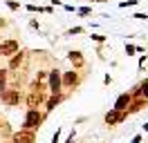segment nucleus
Returning <instances> with one entry per match:
<instances>
[{"label": "nucleus", "instance_id": "f257e3e1", "mask_svg": "<svg viewBox=\"0 0 148 143\" xmlns=\"http://www.w3.org/2000/svg\"><path fill=\"white\" fill-rule=\"evenodd\" d=\"M81 80H83V74L76 69H67V72H61V89H67V92H72L81 85Z\"/></svg>", "mask_w": 148, "mask_h": 143}, {"label": "nucleus", "instance_id": "f03ea898", "mask_svg": "<svg viewBox=\"0 0 148 143\" xmlns=\"http://www.w3.org/2000/svg\"><path fill=\"white\" fill-rule=\"evenodd\" d=\"M45 112H40V110H27V114H25V123H23V130H32V132H36L38 127L43 125L45 121Z\"/></svg>", "mask_w": 148, "mask_h": 143}, {"label": "nucleus", "instance_id": "7ed1b4c3", "mask_svg": "<svg viewBox=\"0 0 148 143\" xmlns=\"http://www.w3.org/2000/svg\"><path fill=\"white\" fill-rule=\"evenodd\" d=\"M27 61H29V52H27V49H20V52H16L11 58H7V69H9V74H11V72L25 69Z\"/></svg>", "mask_w": 148, "mask_h": 143}, {"label": "nucleus", "instance_id": "20e7f679", "mask_svg": "<svg viewBox=\"0 0 148 143\" xmlns=\"http://www.w3.org/2000/svg\"><path fill=\"white\" fill-rule=\"evenodd\" d=\"M20 101H23V94H20L18 87H11V85H7V89L0 94V103L7 107H16L20 105Z\"/></svg>", "mask_w": 148, "mask_h": 143}, {"label": "nucleus", "instance_id": "39448f33", "mask_svg": "<svg viewBox=\"0 0 148 143\" xmlns=\"http://www.w3.org/2000/svg\"><path fill=\"white\" fill-rule=\"evenodd\" d=\"M16 52H20L18 38H2L0 40V58H11Z\"/></svg>", "mask_w": 148, "mask_h": 143}, {"label": "nucleus", "instance_id": "423d86ee", "mask_svg": "<svg viewBox=\"0 0 148 143\" xmlns=\"http://www.w3.org/2000/svg\"><path fill=\"white\" fill-rule=\"evenodd\" d=\"M47 89H49V94H63V89H61V69L56 65L47 74Z\"/></svg>", "mask_w": 148, "mask_h": 143}, {"label": "nucleus", "instance_id": "0eeeda50", "mask_svg": "<svg viewBox=\"0 0 148 143\" xmlns=\"http://www.w3.org/2000/svg\"><path fill=\"white\" fill-rule=\"evenodd\" d=\"M45 98H47V92H27L25 94V105L29 110H38L40 105H45Z\"/></svg>", "mask_w": 148, "mask_h": 143}, {"label": "nucleus", "instance_id": "6e6552de", "mask_svg": "<svg viewBox=\"0 0 148 143\" xmlns=\"http://www.w3.org/2000/svg\"><path fill=\"white\" fill-rule=\"evenodd\" d=\"M67 61L72 63V69H76V72H81L85 67V56L81 49H70L67 52Z\"/></svg>", "mask_w": 148, "mask_h": 143}, {"label": "nucleus", "instance_id": "1a4fd4ad", "mask_svg": "<svg viewBox=\"0 0 148 143\" xmlns=\"http://www.w3.org/2000/svg\"><path fill=\"white\" fill-rule=\"evenodd\" d=\"M11 141H14V143H36V132L23 130V127H20L18 132L11 134Z\"/></svg>", "mask_w": 148, "mask_h": 143}, {"label": "nucleus", "instance_id": "9d476101", "mask_svg": "<svg viewBox=\"0 0 148 143\" xmlns=\"http://www.w3.org/2000/svg\"><path fill=\"white\" fill-rule=\"evenodd\" d=\"M126 118H128V114H126V112H117V110H110L108 114L103 116L106 125H110V127H112V125H119V123H123Z\"/></svg>", "mask_w": 148, "mask_h": 143}, {"label": "nucleus", "instance_id": "9b49d317", "mask_svg": "<svg viewBox=\"0 0 148 143\" xmlns=\"http://www.w3.org/2000/svg\"><path fill=\"white\" fill-rule=\"evenodd\" d=\"M148 107V98H141V96H137V98H132L130 101V105L126 107V114H137V112H141V110H146Z\"/></svg>", "mask_w": 148, "mask_h": 143}, {"label": "nucleus", "instance_id": "f8f14e48", "mask_svg": "<svg viewBox=\"0 0 148 143\" xmlns=\"http://www.w3.org/2000/svg\"><path fill=\"white\" fill-rule=\"evenodd\" d=\"M65 94H49V96L45 98V114H49L52 110H56V107L63 103Z\"/></svg>", "mask_w": 148, "mask_h": 143}, {"label": "nucleus", "instance_id": "ddd939ff", "mask_svg": "<svg viewBox=\"0 0 148 143\" xmlns=\"http://www.w3.org/2000/svg\"><path fill=\"white\" fill-rule=\"evenodd\" d=\"M130 101H132V96H130L128 92H123V94L114 101V107H112V110H117V112H126V107L130 105Z\"/></svg>", "mask_w": 148, "mask_h": 143}, {"label": "nucleus", "instance_id": "4468645a", "mask_svg": "<svg viewBox=\"0 0 148 143\" xmlns=\"http://www.w3.org/2000/svg\"><path fill=\"white\" fill-rule=\"evenodd\" d=\"M137 89H139V96L141 98H148V80H141L137 85Z\"/></svg>", "mask_w": 148, "mask_h": 143}, {"label": "nucleus", "instance_id": "2eb2a0df", "mask_svg": "<svg viewBox=\"0 0 148 143\" xmlns=\"http://www.w3.org/2000/svg\"><path fill=\"white\" fill-rule=\"evenodd\" d=\"M47 74H49V69H38L36 76H34V80H38V83H47Z\"/></svg>", "mask_w": 148, "mask_h": 143}, {"label": "nucleus", "instance_id": "dca6fc26", "mask_svg": "<svg viewBox=\"0 0 148 143\" xmlns=\"http://www.w3.org/2000/svg\"><path fill=\"white\" fill-rule=\"evenodd\" d=\"M90 38L97 45H106V40H108V36H103V34H90Z\"/></svg>", "mask_w": 148, "mask_h": 143}, {"label": "nucleus", "instance_id": "f3484780", "mask_svg": "<svg viewBox=\"0 0 148 143\" xmlns=\"http://www.w3.org/2000/svg\"><path fill=\"white\" fill-rule=\"evenodd\" d=\"M83 31H85V27L79 25V27H70V29H67L65 34H67V36H79V34H83Z\"/></svg>", "mask_w": 148, "mask_h": 143}, {"label": "nucleus", "instance_id": "a211bd4d", "mask_svg": "<svg viewBox=\"0 0 148 143\" xmlns=\"http://www.w3.org/2000/svg\"><path fill=\"white\" fill-rule=\"evenodd\" d=\"M0 132H2V136H5V139H11V132H9L7 121H2V123H0Z\"/></svg>", "mask_w": 148, "mask_h": 143}, {"label": "nucleus", "instance_id": "6ab92c4d", "mask_svg": "<svg viewBox=\"0 0 148 143\" xmlns=\"http://www.w3.org/2000/svg\"><path fill=\"white\" fill-rule=\"evenodd\" d=\"M5 5H7L11 11H18V9H20V2H18V0H5Z\"/></svg>", "mask_w": 148, "mask_h": 143}, {"label": "nucleus", "instance_id": "aec40b11", "mask_svg": "<svg viewBox=\"0 0 148 143\" xmlns=\"http://www.w3.org/2000/svg\"><path fill=\"white\" fill-rule=\"evenodd\" d=\"M76 14H79L81 18H85V16L92 14V7H79V9H76Z\"/></svg>", "mask_w": 148, "mask_h": 143}, {"label": "nucleus", "instance_id": "412c9836", "mask_svg": "<svg viewBox=\"0 0 148 143\" xmlns=\"http://www.w3.org/2000/svg\"><path fill=\"white\" fill-rule=\"evenodd\" d=\"M139 5V0H123V2H119V7L123 9V7H137Z\"/></svg>", "mask_w": 148, "mask_h": 143}, {"label": "nucleus", "instance_id": "4be33fe9", "mask_svg": "<svg viewBox=\"0 0 148 143\" xmlns=\"http://www.w3.org/2000/svg\"><path fill=\"white\" fill-rule=\"evenodd\" d=\"M0 80L9 83V69H7V67H0Z\"/></svg>", "mask_w": 148, "mask_h": 143}, {"label": "nucleus", "instance_id": "5701e85b", "mask_svg": "<svg viewBox=\"0 0 148 143\" xmlns=\"http://www.w3.org/2000/svg\"><path fill=\"white\" fill-rule=\"evenodd\" d=\"M27 11H32V14H43V7H38V5H27Z\"/></svg>", "mask_w": 148, "mask_h": 143}, {"label": "nucleus", "instance_id": "b1692460", "mask_svg": "<svg viewBox=\"0 0 148 143\" xmlns=\"http://www.w3.org/2000/svg\"><path fill=\"white\" fill-rule=\"evenodd\" d=\"M135 54H137V47H135V45H128V43H126V56H135Z\"/></svg>", "mask_w": 148, "mask_h": 143}, {"label": "nucleus", "instance_id": "393cba45", "mask_svg": "<svg viewBox=\"0 0 148 143\" xmlns=\"http://www.w3.org/2000/svg\"><path fill=\"white\" fill-rule=\"evenodd\" d=\"M29 27H32V29H40V22H38L36 18H32V20H29Z\"/></svg>", "mask_w": 148, "mask_h": 143}, {"label": "nucleus", "instance_id": "a878e982", "mask_svg": "<svg viewBox=\"0 0 148 143\" xmlns=\"http://www.w3.org/2000/svg\"><path fill=\"white\" fill-rule=\"evenodd\" d=\"M52 143H61V130L56 127V134L52 136Z\"/></svg>", "mask_w": 148, "mask_h": 143}, {"label": "nucleus", "instance_id": "bb28decb", "mask_svg": "<svg viewBox=\"0 0 148 143\" xmlns=\"http://www.w3.org/2000/svg\"><path fill=\"white\" fill-rule=\"evenodd\" d=\"M135 18H137V20H148V16H146V14H141V11H137Z\"/></svg>", "mask_w": 148, "mask_h": 143}, {"label": "nucleus", "instance_id": "cd10ccee", "mask_svg": "<svg viewBox=\"0 0 148 143\" xmlns=\"http://www.w3.org/2000/svg\"><path fill=\"white\" fill-rule=\"evenodd\" d=\"M144 65H146V56H139V69H141Z\"/></svg>", "mask_w": 148, "mask_h": 143}, {"label": "nucleus", "instance_id": "c85d7f7f", "mask_svg": "<svg viewBox=\"0 0 148 143\" xmlns=\"http://www.w3.org/2000/svg\"><path fill=\"white\" fill-rule=\"evenodd\" d=\"M7 85H9V83H5V80H0V94H2L5 89H7Z\"/></svg>", "mask_w": 148, "mask_h": 143}, {"label": "nucleus", "instance_id": "c756f323", "mask_svg": "<svg viewBox=\"0 0 148 143\" xmlns=\"http://www.w3.org/2000/svg\"><path fill=\"white\" fill-rule=\"evenodd\" d=\"M72 141H74V130H72V132H70V136H67V139H65L63 143H72Z\"/></svg>", "mask_w": 148, "mask_h": 143}, {"label": "nucleus", "instance_id": "7c9ffc66", "mask_svg": "<svg viewBox=\"0 0 148 143\" xmlns=\"http://www.w3.org/2000/svg\"><path fill=\"white\" fill-rule=\"evenodd\" d=\"M5 27H7V20H5L2 16H0V29H5Z\"/></svg>", "mask_w": 148, "mask_h": 143}, {"label": "nucleus", "instance_id": "2f4dec72", "mask_svg": "<svg viewBox=\"0 0 148 143\" xmlns=\"http://www.w3.org/2000/svg\"><path fill=\"white\" fill-rule=\"evenodd\" d=\"M132 143H141V136H139V134H137V136L132 139Z\"/></svg>", "mask_w": 148, "mask_h": 143}, {"label": "nucleus", "instance_id": "473e14b6", "mask_svg": "<svg viewBox=\"0 0 148 143\" xmlns=\"http://www.w3.org/2000/svg\"><path fill=\"white\" fill-rule=\"evenodd\" d=\"M85 2H92L94 5V2H108V0H85Z\"/></svg>", "mask_w": 148, "mask_h": 143}, {"label": "nucleus", "instance_id": "72a5a7b5", "mask_svg": "<svg viewBox=\"0 0 148 143\" xmlns=\"http://www.w3.org/2000/svg\"><path fill=\"white\" fill-rule=\"evenodd\" d=\"M144 132H148V123H146V125H144Z\"/></svg>", "mask_w": 148, "mask_h": 143}, {"label": "nucleus", "instance_id": "f704fd0d", "mask_svg": "<svg viewBox=\"0 0 148 143\" xmlns=\"http://www.w3.org/2000/svg\"><path fill=\"white\" fill-rule=\"evenodd\" d=\"M0 40H2V36H0Z\"/></svg>", "mask_w": 148, "mask_h": 143}, {"label": "nucleus", "instance_id": "c9c22d12", "mask_svg": "<svg viewBox=\"0 0 148 143\" xmlns=\"http://www.w3.org/2000/svg\"><path fill=\"white\" fill-rule=\"evenodd\" d=\"M2 2H5V0H2Z\"/></svg>", "mask_w": 148, "mask_h": 143}, {"label": "nucleus", "instance_id": "e433bc0d", "mask_svg": "<svg viewBox=\"0 0 148 143\" xmlns=\"http://www.w3.org/2000/svg\"><path fill=\"white\" fill-rule=\"evenodd\" d=\"M0 123H2V121H0Z\"/></svg>", "mask_w": 148, "mask_h": 143}]
</instances>
